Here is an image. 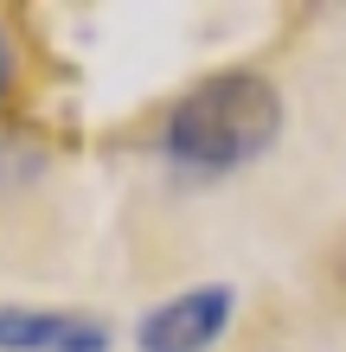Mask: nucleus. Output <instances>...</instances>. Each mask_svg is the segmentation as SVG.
<instances>
[{"label":"nucleus","mask_w":346,"mask_h":352,"mask_svg":"<svg viewBox=\"0 0 346 352\" xmlns=\"http://www.w3.org/2000/svg\"><path fill=\"white\" fill-rule=\"evenodd\" d=\"M282 129V96L257 71L206 77L180 109L167 116V160L186 173H231L257 160Z\"/></svg>","instance_id":"f257e3e1"},{"label":"nucleus","mask_w":346,"mask_h":352,"mask_svg":"<svg viewBox=\"0 0 346 352\" xmlns=\"http://www.w3.org/2000/svg\"><path fill=\"white\" fill-rule=\"evenodd\" d=\"M231 320V288H193V295L160 301L148 320L135 327L141 352H206Z\"/></svg>","instance_id":"f03ea898"},{"label":"nucleus","mask_w":346,"mask_h":352,"mask_svg":"<svg viewBox=\"0 0 346 352\" xmlns=\"http://www.w3.org/2000/svg\"><path fill=\"white\" fill-rule=\"evenodd\" d=\"M0 352H109V327L84 314L0 307Z\"/></svg>","instance_id":"7ed1b4c3"},{"label":"nucleus","mask_w":346,"mask_h":352,"mask_svg":"<svg viewBox=\"0 0 346 352\" xmlns=\"http://www.w3.org/2000/svg\"><path fill=\"white\" fill-rule=\"evenodd\" d=\"M0 84H7V38H0Z\"/></svg>","instance_id":"20e7f679"},{"label":"nucleus","mask_w":346,"mask_h":352,"mask_svg":"<svg viewBox=\"0 0 346 352\" xmlns=\"http://www.w3.org/2000/svg\"><path fill=\"white\" fill-rule=\"evenodd\" d=\"M340 282H346V250H340Z\"/></svg>","instance_id":"39448f33"}]
</instances>
